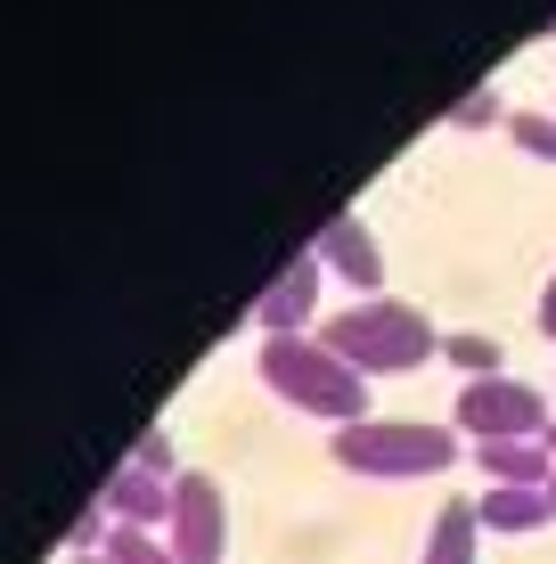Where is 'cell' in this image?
I'll return each instance as SVG.
<instances>
[{
	"label": "cell",
	"mask_w": 556,
	"mask_h": 564,
	"mask_svg": "<svg viewBox=\"0 0 556 564\" xmlns=\"http://www.w3.org/2000/svg\"><path fill=\"white\" fill-rule=\"evenodd\" d=\"M319 344H328V352H344L360 377H401V368H417V360L443 352V327H434L417 303L360 295V303H344V311H328V319H319Z\"/></svg>",
	"instance_id": "cell-1"
},
{
	"label": "cell",
	"mask_w": 556,
	"mask_h": 564,
	"mask_svg": "<svg viewBox=\"0 0 556 564\" xmlns=\"http://www.w3.org/2000/svg\"><path fill=\"white\" fill-rule=\"evenodd\" d=\"M262 384L286 401V410H312L328 425H360L369 417V377H360L344 352H328L319 336H262Z\"/></svg>",
	"instance_id": "cell-2"
},
{
	"label": "cell",
	"mask_w": 556,
	"mask_h": 564,
	"mask_svg": "<svg viewBox=\"0 0 556 564\" xmlns=\"http://www.w3.org/2000/svg\"><path fill=\"white\" fill-rule=\"evenodd\" d=\"M336 466L369 482H417V475H450L458 466V434L450 425H426V417H360V425H336L328 434Z\"/></svg>",
	"instance_id": "cell-3"
},
{
	"label": "cell",
	"mask_w": 556,
	"mask_h": 564,
	"mask_svg": "<svg viewBox=\"0 0 556 564\" xmlns=\"http://www.w3.org/2000/svg\"><path fill=\"white\" fill-rule=\"evenodd\" d=\"M450 425H467L475 442H508V434H556V417H548V393L541 384H524V377H467L458 384V410Z\"/></svg>",
	"instance_id": "cell-4"
},
{
	"label": "cell",
	"mask_w": 556,
	"mask_h": 564,
	"mask_svg": "<svg viewBox=\"0 0 556 564\" xmlns=\"http://www.w3.org/2000/svg\"><path fill=\"white\" fill-rule=\"evenodd\" d=\"M164 540H172V556H181V564H221V556H229V491H221V475L181 466Z\"/></svg>",
	"instance_id": "cell-5"
},
{
	"label": "cell",
	"mask_w": 556,
	"mask_h": 564,
	"mask_svg": "<svg viewBox=\"0 0 556 564\" xmlns=\"http://www.w3.org/2000/svg\"><path fill=\"white\" fill-rule=\"evenodd\" d=\"M319 246L312 254H286L279 262V279L262 286V303H254V319H262V336H303V319L319 311Z\"/></svg>",
	"instance_id": "cell-6"
},
{
	"label": "cell",
	"mask_w": 556,
	"mask_h": 564,
	"mask_svg": "<svg viewBox=\"0 0 556 564\" xmlns=\"http://www.w3.org/2000/svg\"><path fill=\"white\" fill-rule=\"evenodd\" d=\"M172 482L181 475H164V466H148V458H123L107 475V491H99V508L115 523H148V532H164V516H172Z\"/></svg>",
	"instance_id": "cell-7"
},
{
	"label": "cell",
	"mask_w": 556,
	"mask_h": 564,
	"mask_svg": "<svg viewBox=\"0 0 556 564\" xmlns=\"http://www.w3.org/2000/svg\"><path fill=\"white\" fill-rule=\"evenodd\" d=\"M319 262L344 270V279L360 286V295H377L385 286V254H377V229H369V213H336L328 229H319Z\"/></svg>",
	"instance_id": "cell-8"
},
{
	"label": "cell",
	"mask_w": 556,
	"mask_h": 564,
	"mask_svg": "<svg viewBox=\"0 0 556 564\" xmlns=\"http://www.w3.org/2000/svg\"><path fill=\"white\" fill-rule=\"evenodd\" d=\"M475 466L483 482H541L556 475V434H508V442H475Z\"/></svg>",
	"instance_id": "cell-9"
},
{
	"label": "cell",
	"mask_w": 556,
	"mask_h": 564,
	"mask_svg": "<svg viewBox=\"0 0 556 564\" xmlns=\"http://www.w3.org/2000/svg\"><path fill=\"white\" fill-rule=\"evenodd\" d=\"M475 516H483V532H541L556 516V499L541 482H491V491L475 499Z\"/></svg>",
	"instance_id": "cell-10"
},
{
	"label": "cell",
	"mask_w": 556,
	"mask_h": 564,
	"mask_svg": "<svg viewBox=\"0 0 556 564\" xmlns=\"http://www.w3.org/2000/svg\"><path fill=\"white\" fill-rule=\"evenodd\" d=\"M475 540H483V516H475V499H443V516H434L426 556H417V564H475Z\"/></svg>",
	"instance_id": "cell-11"
},
{
	"label": "cell",
	"mask_w": 556,
	"mask_h": 564,
	"mask_svg": "<svg viewBox=\"0 0 556 564\" xmlns=\"http://www.w3.org/2000/svg\"><path fill=\"white\" fill-rule=\"evenodd\" d=\"M99 556H107V564H181V556H172V540L148 532V523H115Z\"/></svg>",
	"instance_id": "cell-12"
},
{
	"label": "cell",
	"mask_w": 556,
	"mask_h": 564,
	"mask_svg": "<svg viewBox=\"0 0 556 564\" xmlns=\"http://www.w3.org/2000/svg\"><path fill=\"white\" fill-rule=\"evenodd\" d=\"M443 352L458 360V368H467V377H500V336H475V327H458V336H443Z\"/></svg>",
	"instance_id": "cell-13"
},
{
	"label": "cell",
	"mask_w": 556,
	"mask_h": 564,
	"mask_svg": "<svg viewBox=\"0 0 556 564\" xmlns=\"http://www.w3.org/2000/svg\"><path fill=\"white\" fill-rule=\"evenodd\" d=\"M508 131H515V140H524L532 155H548V164H556V115H548V107H515V115H508Z\"/></svg>",
	"instance_id": "cell-14"
},
{
	"label": "cell",
	"mask_w": 556,
	"mask_h": 564,
	"mask_svg": "<svg viewBox=\"0 0 556 564\" xmlns=\"http://www.w3.org/2000/svg\"><path fill=\"white\" fill-rule=\"evenodd\" d=\"M450 123H500V83H475L467 99L450 107Z\"/></svg>",
	"instance_id": "cell-15"
},
{
	"label": "cell",
	"mask_w": 556,
	"mask_h": 564,
	"mask_svg": "<svg viewBox=\"0 0 556 564\" xmlns=\"http://www.w3.org/2000/svg\"><path fill=\"white\" fill-rule=\"evenodd\" d=\"M541 336H556V270H548V286H541Z\"/></svg>",
	"instance_id": "cell-16"
},
{
	"label": "cell",
	"mask_w": 556,
	"mask_h": 564,
	"mask_svg": "<svg viewBox=\"0 0 556 564\" xmlns=\"http://www.w3.org/2000/svg\"><path fill=\"white\" fill-rule=\"evenodd\" d=\"M74 564H107V556H74Z\"/></svg>",
	"instance_id": "cell-17"
},
{
	"label": "cell",
	"mask_w": 556,
	"mask_h": 564,
	"mask_svg": "<svg viewBox=\"0 0 556 564\" xmlns=\"http://www.w3.org/2000/svg\"><path fill=\"white\" fill-rule=\"evenodd\" d=\"M548 499H556V475H548Z\"/></svg>",
	"instance_id": "cell-18"
}]
</instances>
